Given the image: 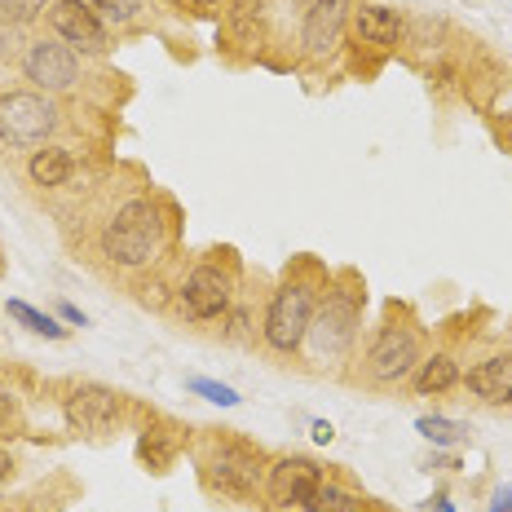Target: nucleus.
Instances as JSON below:
<instances>
[{
  "label": "nucleus",
  "instance_id": "nucleus-6",
  "mask_svg": "<svg viewBox=\"0 0 512 512\" xmlns=\"http://www.w3.org/2000/svg\"><path fill=\"white\" fill-rule=\"evenodd\" d=\"M420 367V340L407 327H384L367 349V376L380 384H398Z\"/></svg>",
  "mask_w": 512,
  "mask_h": 512
},
{
  "label": "nucleus",
  "instance_id": "nucleus-7",
  "mask_svg": "<svg viewBox=\"0 0 512 512\" xmlns=\"http://www.w3.org/2000/svg\"><path fill=\"white\" fill-rule=\"evenodd\" d=\"M23 76L45 93H62L80 80V58L71 45L62 40H36L27 53H23Z\"/></svg>",
  "mask_w": 512,
  "mask_h": 512
},
{
  "label": "nucleus",
  "instance_id": "nucleus-27",
  "mask_svg": "<svg viewBox=\"0 0 512 512\" xmlns=\"http://www.w3.org/2000/svg\"><path fill=\"white\" fill-rule=\"evenodd\" d=\"M9 415H14L9 411V398H0V424H9Z\"/></svg>",
  "mask_w": 512,
  "mask_h": 512
},
{
  "label": "nucleus",
  "instance_id": "nucleus-17",
  "mask_svg": "<svg viewBox=\"0 0 512 512\" xmlns=\"http://www.w3.org/2000/svg\"><path fill=\"white\" fill-rule=\"evenodd\" d=\"M301 508L305 512H358L354 495H349V490H340V486H332V482H318L314 495H309Z\"/></svg>",
  "mask_w": 512,
  "mask_h": 512
},
{
  "label": "nucleus",
  "instance_id": "nucleus-3",
  "mask_svg": "<svg viewBox=\"0 0 512 512\" xmlns=\"http://www.w3.org/2000/svg\"><path fill=\"white\" fill-rule=\"evenodd\" d=\"M309 323H314V287L283 283L270 296V309H265V345L274 354H292V349L305 345Z\"/></svg>",
  "mask_w": 512,
  "mask_h": 512
},
{
  "label": "nucleus",
  "instance_id": "nucleus-25",
  "mask_svg": "<svg viewBox=\"0 0 512 512\" xmlns=\"http://www.w3.org/2000/svg\"><path fill=\"white\" fill-rule=\"evenodd\" d=\"M314 437H318V442H332L336 429H332V424H327V420H318V424H314Z\"/></svg>",
  "mask_w": 512,
  "mask_h": 512
},
{
  "label": "nucleus",
  "instance_id": "nucleus-29",
  "mask_svg": "<svg viewBox=\"0 0 512 512\" xmlns=\"http://www.w3.org/2000/svg\"><path fill=\"white\" fill-rule=\"evenodd\" d=\"M437 512H455V504H446V499H442V504H437Z\"/></svg>",
  "mask_w": 512,
  "mask_h": 512
},
{
  "label": "nucleus",
  "instance_id": "nucleus-8",
  "mask_svg": "<svg viewBox=\"0 0 512 512\" xmlns=\"http://www.w3.org/2000/svg\"><path fill=\"white\" fill-rule=\"evenodd\" d=\"M49 27L58 31L62 45H71L80 53H102L106 49V23L98 18V9L84 5V0H53Z\"/></svg>",
  "mask_w": 512,
  "mask_h": 512
},
{
  "label": "nucleus",
  "instance_id": "nucleus-12",
  "mask_svg": "<svg viewBox=\"0 0 512 512\" xmlns=\"http://www.w3.org/2000/svg\"><path fill=\"white\" fill-rule=\"evenodd\" d=\"M208 477H212V486H221L226 495L243 499L261 486V460H256L252 451H243V446H217L208 460Z\"/></svg>",
  "mask_w": 512,
  "mask_h": 512
},
{
  "label": "nucleus",
  "instance_id": "nucleus-28",
  "mask_svg": "<svg viewBox=\"0 0 512 512\" xmlns=\"http://www.w3.org/2000/svg\"><path fill=\"white\" fill-rule=\"evenodd\" d=\"M190 5H199V9H212V5H221V0H190Z\"/></svg>",
  "mask_w": 512,
  "mask_h": 512
},
{
  "label": "nucleus",
  "instance_id": "nucleus-20",
  "mask_svg": "<svg viewBox=\"0 0 512 512\" xmlns=\"http://www.w3.org/2000/svg\"><path fill=\"white\" fill-rule=\"evenodd\" d=\"M49 5H53V0H0V18H5V23H14V27H27V23H36Z\"/></svg>",
  "mask_w": 512,
  "mask_h": 512
},
{
  "label": "nucleus",
  "instance_id": "nucleus-16",
  "mask_svg": "<svg viewBox=\"0 0 512 512\" xmlns=\"http://www.w3.org/2000/svg\"><path fill=\"white\" fill-rule=\"evenodd\" d=\"M455 380H460V367H455L451 354L420 358V367H415V389L420 393H446Z\"/></svg>",
  "mask_w": 512,
  "mask_h": 512
},
{
  "label": "nucleus",
  "instance_id": "nucleus-4",
  "mask_svg": "<svg viewBox=\"0 0 512 512\" xmlns=\"http://www.w3.org/2000/svg\"><path fill=\"white\" fill-rule=\"evenodd\" d=\"M354 332H358V301L349 292H332L327 305L318 309V318L309 323V336H305L309 354L318 362H332L354 345Z\"/></svg>",
  "mask_w": 512,
  "mask_h": 512
},
{
  "label": "nucleus",
  "instance_id": "nucleus-11",
  "mask_svg": "<svg viewBox=\"0 0 512 512\" xmlns=\"http://www.w3.org/2000/svg\"><path fill=\"white\" fill-rule=\"evenodd\" d=\"M323 482V473H318L314 460H301V455H287V460H279L270 468V482H265V490H270L274 508H301L309 495H314V486Z\"/></svg>",
  "mask_w": 512,
  "mask_h": 512
},
{
  "label": "nucleus",
  "instance_id": "nucleus-22",
  "mask_svg": "<svg viewBox=\"0 0 512 512\" xmlns=\"http://www.w3.org/2000/svg\"><path fill=\"white\" fill-rule=\"evenodd\" d=\"M190 389H195L199 398L217 402V407H239V393H234L230 384H217V380H204V376H195V380H190Z\"/></svg>",
  "mask_w": 512,
  "mask_h": 512
},
{
  "label": "nucleus",
  "instance_id": "nucleus-23",
  "mask_svg": "<svg viewBox=\"0 0 512 512\" xmlns=\"http://www.w3.org/2000/svg\"><path fill=\"white\" fill-rule=\"evenodd\" d=\"M490 512H512V486H499L490 499Z\"/></svg>",
  "mask_w": 512,
  "mask_h": 512
},
{
  "label": "nucleus",
  "instance_id": "nucleus-19",
  "mask_svg": "<svg viewBox=\"0 0 512 512\" xmlns=\"http://www.w3.org/2000/svg\"><path fill=\"white\" fill-rule=\"evenodd\" d=\"M9 318H18V323L27 327V332L36 336H49V340H62V327L53 323L49 314H40V309H31L27 301H9Z\"/></svg>",
  "mask_w": 512,
  "mask_h": 512
},
{
  "label": "nucleus",
  "instance_id": "nucleus-9",
  "mask_svg": "<svg viewBox=\"0 0 512 512\" xmlns=\"http://www.w3.org/2000/svg\"><path fill=\"white\" fill-rule=\"evenodd\" d=\"M177 305H181V314L195 318V323L221 318L230 309V279L217 270V265H199V270H190L186 283H181Z\"/></svg>",
  "mask_w": 512,
  "mask_h": 512
},
{
  "label": "nucleus",
  "instance_id": "nucleus-10",
  "mask_svg": "<svg viewBox=\"0 0 512 512\" xmlns=\"http://www.w3.org/2000/svg\"><path fill=\"white\" fill-rule=\"evenodd\" d=\"M349 0H309L305 9V27H301V45L309 58H327L340 36H345V23H349Z\"/></svg>",
  "mask_w": 512,
  "mask_h": 512
},
{
  "label": "nucleus",
  "instance_id": "nucleus-15",
  "mask_svg": "<svg viewBox=\"0 0 512 512\" xmlns=\"http://www.w3.org/2000/svg\"><path fill=\"white\" fill-rule=\"evenodd\" d=\"M71 168H76V159L62 151V146H45V151H36L27 159V177L36 181V186H45V190L62 186V181L71 177Z\"/></svg>",
  "mask_w": 512,
  "mask_h": 512
},
{
  "label": "nucleus",
  "instance_id": "nucleus-24",
  "mask_svg": "<svg viewBox=\"0 0 512 512\" xmlns=\"http://www.w3.org/2000/svg\"><path fill=\"white\" fill-rule=\"evenodd\" d=\"M62 318H67V323H76V327H84V323H89V318H84L76 305H62Z\"/></svg>",
  "mask_w": 512,
  "mask_h": 512
},
{
  "label": "nucleus",
  "instance_id": "nucleus-2",
  "mask_svg": "<svg viewBox=\"0 0 512 512\" xmlns=\"http://www.w3.org/2000/svg\"><path fill=\"white\" fill-rule=\"evenodd\" d=\"M58 128V106L45 93H0V142L9 151H27V146H45V137Z\"/></svg>",
  "mask_w": 512,
  "mask_h": 512
},
{
  "label": "nucleus",
  "instance_id": "nucleus-14",
  "mask_svg": "<svg viewBox=\"0 0 512 512\" xmlns=\"http://www.w3.org/2000/svg\"><path fill=\"white\" fill-rule=\"evenodd\" d=\"M354 31H358V40L362 45H398V36H402V14L398 9H389V5H362L354 9Z\"/></svg>",
  "mask_w": 512,
  "mask_h": 512
},
{
  "label": "nucleus",
  "instance_id": "nucleus-18",
  "mask_svg": "<svg viewBox=\"0 0 512 512\" xmlns=\"http://www.w3.org/2000/svg\"><path fill=\"white\" fill-rule=\"evenodd\" d=\"M415 429L429 437L433 446H455V442H464V437H468L464 424H460V420H446V415H424Z\"/></svg>",
  "mask_w": 512,
  "mask_h": 512
},
{
  "label": "nucleus",
  "instance_id": "nucleus-1",
  "mask_svg": "<svg viewBox=\"0 0 512 512\" xmlns=\"http://www.w3.org/2000/svg\"><path fill=\"white\" fill-rule=\"evenodd\" d=\"M168 226H164V212H159L151 199H128V204L106 221L102 230V252L106 261H115L120 270H142L151 265L159 252H164Z\"/></svg>",
  "mask_w": 512,
  "mask_h": 512
},
{
  "label": "nucleus",
  "instance_id": "nucleus-26",
  "mask_svg": "<svg viewBox=\"0 0 512 512\" xmlns=\"http://www.w3.org/2000/svg\"><path fill=\"white\" fill-rule=\"evenodd\" d=\"M9 473H14V460H9V455H5V451H0V482H5V477H9Z\"/></svg>",
  "mask_w": 512,
  "mask_h": 512
},
{
  "label": "nucleus",
  "instance_id": "nucleus-21",
  "mask_svg": "<svg viewBox=\"0 0 512 512\" xmlns=\"http://www.w3.org/2000/svg\"><path fill=\"white\" fill-rule=\"evenodd\" d=\"M93 9H98V18L102 23H133L137 18V9H142V0H89Z\"/></svg>",
  "mask_w": 512,
  "mask_h": 512
},
{
  "label": "nucleus",
  "instance_id": "nucleus-5",
  "mask_svg": "<svg viewBox=\"0 0 512 512\" xmlns=\"http://www.w3.org/2000/svg\"><path fill=\"white\" fill-rule=\"evenodd\" d=\"M62 411H67V424L76 433L102 437L120 424L124 398L115 389H106V384H76V389L67 393V402H62Z\"/></svg>",
  "mask_w": 512,
  "mask_h": 512
},
{
  "label": "nucleus",
  "instance_id": "nucleus-13",
  "mask_svg": "<svg viewBox=\"0 0 512 512\" xmlns=\"http://www.w3.org/2000/svg\"><path fill=\"white\" fill-rule=\"evenodd\" d=\"M468 393L482 402H495V407L512 402V354H495V358L477 362L468 371Z\"/></svg>",
  "mask_w": 512,
  "mask_h": 512
}]
</instances>
